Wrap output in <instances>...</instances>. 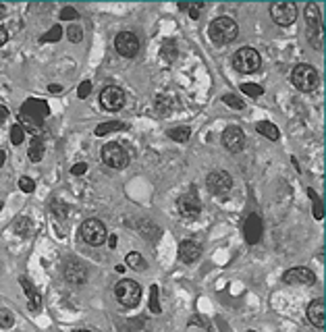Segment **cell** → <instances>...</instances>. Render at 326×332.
Masks as SVG:
<instances>
[{
	"instance_id": "6da1fadb",
	"label": "cell",
	"mask_w": 326,
	"mask_h": 332,
	"mask_svg": "<svg viewBox=\"0 0 326 332\" xmlns=\"http://www.w3.org/2000/svg\"><path fill=\"white\" fill-rule=\"evenodd\" d=\"M208 33H210V40H212L216 46H227V44H231V42L237 40L239 27H237V23L233 21L231 17H218L216 21L210 23V27H208Z\"/></svg>"
},
{
	"instance_id": "7a4b0ae2",
	"label": "cell",
	"mask_w": 326,
	"mask_h": 332,
	"mask_svg": "<svg viewBox=\"0 0 326 332\" xmlns=\"http://www.w3.org/2000/svg\"><path fill=\"white\" fill-rule=\"evenodd\" d=\"M50 114V108H48V104H46L44 100H38V98H33V100H27L25 104L21 106V121L23 123H27L29 129L33 131V129H40V125L44 123V118Z\"/></svg>"
},
{
	"instance_id": "3957f363",
	"label": "cell",
	"mask_w": 326,
	"mask_h": 332,
	"mask_svg": "<svg viewBox=\"0 0 326 332\" xmlns=\"http://www.w3.org/2000/svg\"><path fill=\"white\" fill-rule=\"evenodd\" d=\"M114 297L123 307H135L139 303V299H142V287L131 278H123L116 282Z\"/></svg>"
},
{
	"instance_id": "277c9868",
	"label": "cell",
	"mask_w": 326,
	"mask_h": 332,
	"mask_svg": "<svg viewBox=\"0 0 326 332\" xmlns=\"http://www.w3.org/2000/svg\"><path fill=\"white\" fill-rule=\"evenodd\" d=\"M291 81H293V85L299 91H314L318 87L320 77H318V71L312 65H297L293 69V73H291Z\"/></svg>"
},
{
	"instance_id": "5b68a950",
	"label": "cell",
	"mask_w": 326,
	"mask_h": 332,
	"mask_svg": "<svg viewBox=\"0 0 326 332\" xmlns=\"http://www.w3.org/2000/svg\"><path fill=\"white\" fill-rule=\"evenodd\" d=\"M262 65V58L258 54V50L253 48H247V46H243L235 52L233 56V67H235L239 73H255V71L260 69Z\"/></svg>"
},
{
	"instance_id": "8992f818",
	"label": "cell",
	"mask_w": 326,
	"mask_h": 332,
	"mask_svg": "<svg viewBox=\"0 0 326 332\" xmlns=\"http://www.w3.org/2000/svg\"><path fill=\"white\" fill-rule=\"evenodd\" d=\"M79 233H81V239H83L85 243H89V245H94V247H100L108 239V231H106V227H104V222H100L98 218L85 220L83 224H81Z\"/></svg>"
},
{
	"instance_id": "52a82bcc",
	"label": "cell",
	"mask_w": 326,
	"mask_h": 332,
	"mask_svg": "<svg viewBox=\"0 0 326 332\" xmlns=\"http://www.w3.org/2000/svg\"><path fill=\"white\" fill-rule=\"evenodd\" d=\"M102 162L110 166L114 170H123L127 164H129V154L123 150L121 144H116V141H110L102 148Z\"/></svg>"
},
{
	"instance_id": "ba28073f",
	"label": "cell",
	"mask_w": 326,
	"mask_h": 332,
	"mask_svg": "<svg viewBox=\"0 0 326 332\" xmlns=\"http://www.w3.org/2000/svg\"><path fill=\"white\" fill-rule=\"evenodd\" d=\"M100 104H102V108L108 110V112L121 110L125 106V91L121 87H116V85L104 87L102 93H100Z\"/></svg>"
},
{
	"instance_id": "9c48e42d",
	"label": "cell",
	"mask_w": 326,
	"mask_h": 332,
	"mask_svg": "<svg viewBox=\"0 0 326 332\" xmlns=\"http://www.w3.org/2000/svg\"><path fill=\"white\" fill-rule=\"evenodd\" d=\"M114 48L121 56L125 58H133L139 52V40L133 31H121L114 38Z\"/></svg>"
},
{
	"instance_id": "30bf717a",
	"label": "cell",
	"mask_w": 326,
	"mask_h": 332,
	"mask_svg": "<svg viewBox=\"0 0 326 332\" xmlns=\"http://www.w3.org/2000/svg\"><path fill=\"white\" fill-rule=\"evenodd\" d=\"M206 185H208V191H210V193L227 195L233 189V179H231V174L225 172V170H214V172L208 174Z\"/></svg>"
},
{
	"instance_id": "8fae6325",
	"label": "cell",
	"mask_w": 326,
	"mask_h": 332,
	"mask_svg": "<svg viewBox=\"0 0 326 332\" xmlns=\"http://www.w3.org/2000/svg\"><path fill=\"white\" fill-rule=\"evenodd\" d=\"M270 17L276 25H291L297 19V6L293 2H274L270 6Z\"/></svg>"
},
{
	"instance_id": "7c38bea8",
	"label": "cell",
	"mask_w": 326,
	"mask_h": 332,
	"mask_svg": "<svg viewBox=\"0 0 326 332\" xmlns=\"http://www.w3.org/2000/svg\"><path fill=\"white\" fill-rule=\"evenodd\" d=\"M65 278L71 284H83L87 280V266L75 257L67 259L65 262Z\"/></svg>"
},
{
	"instance_id": "4fadbf2b",
	"label": "cell",
	"mask_w": 326,
	"mask_h": 332,
	"mask_svg": "<svg viewBox=\"0 0 326 332\" xmlns=\"http://www.w3.org/2000/svg\"><path fill=\"white\" fill-rule=\"evenodd\" d=\"M179 212H181V216L189 218V220H193V218L200 216V212H202V204H200V197L195 195L193 189H191L189 193L181 195V199H179Z\"/></svg>"
},
{
	"instance_id": "5bb4252c",
	"label": "cell",
	"mask_w": 326,
	"mask_h": 332,
	"mask_svg": "<svg viewBox=\"0 0 326 332\" xmlns=\"http://www.w3.org/2000/svg\"><path fill=\"white\" fill-rule=\"evenodd\" d=\"M223 144L227 150L231 152H241L243 146H245V133L241 131V127H227L223 133Z\"/></svg>"
},
{
	"instance_id": "9a60e30c",
	"label": "cell",
	"mask_w": 326,
	"mask_h": 332,
	"mask_svg": "<svg viewBox=\"0 0 326 332\" xmlns=\"http://www.w3.org/2000/svg\"><path fill=\"white\" fill-rule=\"evenodd\" d=\"M243 233H245V241H247L249 245L260 243L262 233H264L262 218H260L258 214H249L247 220H245V227H243Z\"/></svg>"
},
{
	"instance_id": "2e32d148",
	"label": "cell",
	"mask_w": 326,
	"mask_h": 332,
	"mask_svg": "<svg viewBox=\"0 0 326 332\" xmlns=\"http://www.w3.org/2000/svg\"><path fill=\"white\" fill-rule=\"evenodd\" d=\"M283 280L287 284H314L316 274L310 268H289L283 274Z\"/></svg>"
},
{
	"instance_id": "e0dca14e",
	"label": "cell",
	"mask_w": 326,
	"mask_h": 332,
	"mask_svg": "<svg viewBox=\"0 0 326 332\" xmlns=\"http://www.w3.org/2000/svg\"><path fill=\"white\" fill-rule=\"evenodd\" d=\"M308 320H310V324H314L316 328L326 326V303H324V299H314L308 305Z\"/></svg>"
},
{
	"instance_id": "ac0fdd59",
	"label": "cell",
	"mask_w": 326,
	"mask_h": 332,
	"mask_svg": "<svg viewBox=\"0 0 326 332\" xmlns=\"http://www.w3.org/2000/svg\"><path fill=\"white\" fill-rule=\"evenodd\" d=\"M200 255H202V247L197 245L195 241H183L179 245V257L183 259L185 264H193Z\"/></svg>"
},
{
	"instance_id": "d6986e66",
	"label": "cell",
	"mask_w": 326,
	"mask_h": 332,
	"mask_svg": "<svg viewBox=\"0 0 326 332\" xmlns=\"http://www.w3.org/2000/svg\"><path fill=\"white\" fill-rule=\"evenodd\" d=\"M21 287H23V291H25V293H27V297H29V303H27L29 312H40V307H42V297H40V293L31 287V282H29L25 276H21Z\"/></svg>"
},
{
	"instance_id": "ffe728a7",
	"label": "cell",
	"mask_w": 326,
	"mask_h": 332,
	"mask_svg": "<svg viewBox=\"0 0 326 332\" xmlns=\"http://www.w3.org/2000/svg\"><path fill=\"white\" fill-rule=\"evenodd\" d=\"M127 125L125 123H119V121H110V123H102L96 127V135L98 137H104L108 133H114V131H121V129H125Z\"/></svg>"
},
{
	"instance_id": "44dd1931",
	"label": "cell",
	"mask_w": 326,
	"mask_h": 332,
	"mask_svg": "<svg viewBox=\"0 0 326 332\" xmlns=\"http://www.w3.org/2000/svg\"><path fill=\"white\" fill-rule=\"evenodd\" d=\"M255 129H258V133H262L264 137H268V139H272V141H276L278 137H281V133H278L276 125H272V123H266V121H262V123H258V125H255Z\"/></svg>"
},
{
	"instance_id": "7402d4cb",
	"label": "cell",
	"mask_w": 326,
	"mask_h": 332,
	"mask_svg": "<svg viewBox=\"0 0 326 332\" xmlns=\"http://www.w3.org/2000/svg\"><path fill=\"white\" fill-rule=\"evenodd\" d=\"M42 158H44V146H42L40 135H36V137H33V141H31V148H29V160L40 162Z\"/></svg>"
},
{
	"instance_id": "603a6c76",
	"label": "cell",
	"mask_w": 326,
	"mask_h": 332,
	"mask_svg": "<svg viewBox=\"0 0 326 332\" xmlns=\"http://www.w3.org/2000/svg\"><path fill=\"white\" fill-rule=\"evenodd\" d=\"M177 56H179V50H177L174 40H166L164 44H162V58H166V63H172Z\"/></svg>"
},
{
	"instance_id": "cb8c5ba5",
	"label": "cell",
	"mask_w": 326,
	"mask_h": 332,
	"mask_svg": "<svg viewBox=\"0 0 326 332\" xmlns=\"http://www.w3.org/2000/svg\"><path fill=\"white\" fill-rule=\"evenodd\" d=\"M189 135H191V129L189 127H174V129H170V131H168V137L172 141H179V144L187 141Z\"/></svg>"
},
{
	"instance_id": "d4e9b609",
	"label": "cell",
	"mask_w": 326,
	"mask_h": 332,
	"mask_svg": "<svg viewBox=\"0 0 326 332\" xmlns=\"http://www.w3.org/2000/svg\"><path fill=\"white\" fill-rule=\"evenodd\" d=\"M127 266L133 268V270H137V272H144L148 264H146V259L139 255L137 251H131L129 255H127Z\"/></svg>"
},
{
	"instance_id": "484cf974",
	"label": "cell",
	"mask_w": 326,
	"mask_h": 332,
	"mask_svg": "<svg viewBox=\"0 0 326 332\" xmlns=\"http://www.w3.org/2000/svg\"><path fill=\"white\" fill-rule=\"evenodd\" d=\"M139 231H142V235L146 237V239H156V237H160V229L154 227V224L148 222V220L139 222Z\"/></svg>"
},
{
	"instance_id": "4316f807",
	"label": "cell",
	"mask_w": 326,
	"mask_h": 332,
	"mask_svg": "<svg viewBox=\"0 0 326 332\" xmlns=\"http://www.w3.org/2000/svg\"><path fill=\"white\" fill-rule=\"evenodd\" d=\"M15 231H17L21 237H27L29 233H33V224H31L29 218H19V220L15 222Z\"/></svg>"
},
{
	"instance_id": "83f0119b",
	"label": "cell",
	"mask_w": 326,
	"mask_h": 332,
	"mask_svg": "<svg viewBox=\"0 0 326 332\" xmlns=\"http://www.w3.org/2000/svg\"><path fill=\"white\" fill-rule=\"evenodd\" d=\"M23 139H25V129H23L21 125H13V129H10V144L21 146Z\"/></svg>"
},
{
	"instance_id": "f1b7e54d",
	"label": "cell",
	"mask_w": 326,
	"mask_h": 332,
	"mask_svg": "<svg viewBox=\"0 0 326 332\" xmlns=\"http://www.w3.org/2000/svg\"><path fill=\"white\" fill-rule=\"evenodd\" d=\"M150 312L152 314H160L162 307H160V301H158V287L152 284V289H150Z\"/></svg>"
},
{
	"instance_id": "f546056e",
	"label": "cell",
	"mask_w": 326,
	"mask_h": 332,
	"mask_svg": "<svg viewBox=\"0 0 326 332\" xmlns=\"http://www.w3.org/2000/svg\"><path fill=\"white\" fill-rule=\"evenodd\" d=\"M241 91H243V93H247V96H251V98H260L262 93H264V89H262L260 85H255V83H243V85H241Z\"/></svg>"
},
{
	"instance_id": "4dcf8cb0",
	"label": "cell",
	"mask_w": 326,
	"mask_h": 332,
	"mask_svg": "<svg viewBox=\"0 0 326 332\" xmlns=\"http://www.w3.org/2000/svg\"><path fill=\"white\" fill-rule=\"evenodd\" d=\"M50 210L54 212V216H56L58 220H63V218H67V214H69V208H67L65 204H61V201H52V206H50Z\"/></svg>"
},
{
	"instance_id": "1f68e13d",
	"label": "cell",
	"mask_w": 326,
	"mask_h": 332,
	"mask_svg": "<svg viewBox=\"0 0 326 332\" xmlns=\"http://www.w3.org/2000/svg\"><path fill=\"white\" fill-rule=\"evenodd\" d=\"M15 324V316L8 310H0V328H10Z\"/></svg>"
},
{
	"instance_id": "d6a6232c",
	"label": "cell",
	"mask_w": 326,
	"mask_h": 332,
	"mask_svg": "<svg viewBox=\"0 0 326 332\" xmlns=\"http://www.w3.org/2000/svg\"><path fill=\"white\" fill-rule=\"evenodd\" d=\"M61 38H63V29H61V25H54V27L42 38V42H58Z\"/></svg>"
},
{
	"instance_id": "836d02e7",
	"label": "cell",
	"mask_w": 326,
	"mask_h": 332,
	"mask_svg": "<svg viewBox=\"0 0 326 332\" xmlns=\"http://www.w3.org/2000/svg\"><path fill=\"white\" fill-rule=\"evenodd\" d=\"M223 100H225V104H227V106H231V108H237V110H241L243 106H245V104H243L237 96H233V93H227V96H225Z\"/></svg>"
},
{
	"instance_id": "e575fe53",
	"label": "cell",
	"mask_w": 326,
	"mask_h": 332,
	"mask_svg": "<svg viewBox=\"0 0 326 332\" xmlns=\"http://www.w3.org/2000/svg\"><path fill=\"white\" fill-rule=\"evenodd\" d=\"M67 35H69V40L77 44V42H81V38H83V31H81V27L73 25V27H69V29H67Z\"/></svg>"
},
{
	"instance_id": "d590c367",
	"label": "cell",
	"mask_w": 326,
	"mask_h": 332,
	"mask_svg": "<svg viewBox=\"0 0 326 332\" xmlns=\"http://www.w3.org/2000/svg\"><path fill=\"white\" fill-rule=\"evenodd\" d=\"M19 187H21V191L31 193V191H33V187H36V185H33V181L29 179V176H21V179H19Z\"/></svg>"
},
{
	"instance_id": "8d00e7d4",
	"label": "cell",
	"mask_w": 326,
	"mask_h": 332,
	"mask_svg": "<svg viewBox=\"0 0 326 332\" xmlns=\"http://www.w3.org/2000/svg\"><path fill=\"white\" fill-rule=\"evenodd\" d=\"M77 17H79V13H77L73 6H67V8L61 10V19H63V21H67V19L71 21V19H77Z\"/></svg>"
},
{
	"instance_id": "74e56055",
	"label": "cell",
	"mask_w": 326,
	"mask_h": 332,
	"mask_svg": "<svg viewBox=\"0 0 326 332\" xmlns=\"http://www.w3.org/2000/svg\"><path fill=\"white\" fill-rule=\"evenodd\" d=\"M89 91H91V83H89V81H83V83H81V85L77 87V96H79V98H87Z\"/></svg>"
},
{
	"instance_id": "f35d334b",
	"label": "cell",
	"mask_w": 326,
	"mask_h": 332,
	"mask_svg": "<svg viewBox=\"0 0 326 332\" xmlns=\"http://www.w3.org/2000/svg\"><path fill=\"white\" fill-rule=\"evenodd\" d=\"M85 172H87V164L85 162H79V164H75L73 168H71V174H75V176L85 174Z\"/></svg>"
},
{
	"instance_id": "ab89813d",
	"label": "cell",
	"mask_w": 326,
	"mask_h": 332,
	"mask_svg": "<svg viewBox=\"0 0 326 332\" xmlns=\"http://www.w3.org/2000/svg\"><path fill=\"white\" fill-rule=\"evenodd\" d=\"M314 216H316L318 220H322V204H320V199L314 201Z\"/></svg>"
},
{
	"instance_id": "60d3db41",
	"label": "cell",
	"mask_w": 326,
	"mask_h": 332,
	"mask_svg": "<svg viewBox=\"0 0 326 332\" xmlns=\"http://www.w3.org/2000/svg\"><path fill=\"white\" fill-rule=\"evenodd\" d=\"M200 8H202V4L189 6V17H191V19H200Z\"/></svg>"
},
{
	"instance_id": "b9f144b4",
	"label": "cell",
	"mask_w": 326,
	"mask_h": 332,
	"mask_svg": "<svg viewBox=\"0 0 326 332\" xmlns=\"http://www.w3.org/2000/svg\"><path fill=\"white\" fill-rule=\"evenodd\" d=\"M191 324H200V326H204V328H206L208 332H210V330H212V328H210V324H208V322H206V320H204V318H193V320H191Z\"/></svg>"
},
{
	"instance_id": "7bdbcfd3",
	"label": "cell",
	"mask_w": 326,
	"mask_h": 332,
	"mask_svg": "<svg viewBox=\"0 0 326 332\" xmlns=\"http://www.w3.org/2000/svg\"><path fill=\"white\" fill-rule=\"evenodd\" d=\"M6 40H8V31H6L4 25H0V46H4Z\"/></svg>"
},
{
	"instance_id": "ee69618b",
	"label": "cell",
	"mask_w": 326,
	"mask_h": 332,
	"mask_svg": "<svg viewBox=\"0 0 326 332\" xmlns=\"http://www.w3.org/2000/svg\"><path fill=\"white\" fill-rule=\"evenodd\" d=\"M8 118V110L4 108V106H0V123H4Z\"/></svg>"
},
{
	"instance_id": "f6af8a7d",
	"label": "cell",
	"mask_w": 326,
	"mask_h": 332,
	"mask_svg": "<svg viewBox=\"0 0 326 332\" xmlns=\"http://www.w3.org/2000/svg\"><path fill=\"white\" fill-rule=\"evenodd\" d=\"M108 247H110V249L116 247V235H108Z\"/></svg>"
},
{
	"instance_id": "bcb514c9",
	"label": "cell",
	"mask_w": 326,
	"mask_h": 332,
	"mask_svg": "<svg viewBox=\"0 0 326 332\" xmlns=\"http://www.w3.org/2000/svg\"><path fill=\"white\" fill-rule=\"evenodd\" d=\"M4 160H6V154H4V150H0V166L4 164Z\"/></svg>"
},
{
	"instance_id": "7dc6e473",
	"label": "cell",
	"mask_w": 326,
	"mask_h": 332,
	"mask_svg": "<svg viewBox=\"0 0 326 332\" xmlns=\"http://www.w3.org/2000/svg\"><path fill=\"white\" fill-rule=\"evenodd\" d=\"M48 89H50V91H52V93H58V91H61V89H63V87H61V85H50V87H48Z\"/></svg>"
},
{
	"instance_id": "c3c4849f",
	"label": "cell",
	"mask_w": 326,
	"mask_h": 332,
	"mask_svg": "<svg viewBox=\"0 0 326 332\" xmlns=\"http://www.w3.org/2000/svg\"><path fill=\"white\" fill-rule=\"evenodd\" d=\"M6 13V8H4V4H0V17H2Z\"/></svg>"
},
{
	"instance_id": "681fc988",
	"label": "cell",
	"mask_w": 326,
	"mask_h": 332,
	"mask_svg": "<svg viewBox=\"0 0 326 332\" xmlns=\"http://www.w3.org/2000/svg\"><path fill=\"white\" fill-rule=\"evenodd\" d=\"M75 332H91V330H75Z\"/></svg>"
},
{
	"instance_id": "f907efd6",
	"label": "cell",
	"mask_w": 326,
	"mask_h": 332,
	"mask_svg": "<svg viewBox=\"0 0 326 332\" xmlns=\"http://www.w3.org/2000/svg\"><path fill=\"white\" fill-rule=\"evenodd\" d=\"M0 210H2V206H0Z\"/></svg>"
},
{
	"instance_id": "816d5d0a",
	"label": "cell",
	"mask_w": 326,
	"mask_h": 332,
	"mask_svg": "<svg viewBox=\"0 0 326 332\" xmlns=\"http://www.w3.org/2000/svg\"><path fill=\"white\" fill-rule=\"evenodd\" d=\"M249 332H253V330H249Z\"/></svg>"
}]
</instances>
